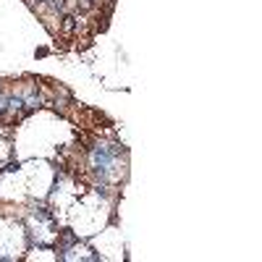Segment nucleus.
<instances>
[{
    "label": "nucleus",
    "mask_w": 262,
    "mask_h": 262,
    "mask_svg": "<svg viewBox=\"0 0 262 262\" xmlns=\"http://www.w3.org/2000/svg\"><path fill=\"white\" fill-rule=\"evenodd\" d=\"M118 155H121V150L116 144H97L95 152H92V168L97 170V173H105Z\"/></svg>",
    "instance_id": "obj_1"
},
{
    "label": "nucleus",
    "mask_w": 262,
    "mask_h": 262,
    "mask_svg": "<svg viewBox=\"0 0 262 262\" xmlns=\"http://www.w3.org/2000/svg\"><path fill=\"white\" fill-rule=\"evenodd\" d=\"M8 102H11V97H8V95H3V97H0V113H3V110L8 108Z\"/></svg>",
    "instance_id": "obj_2"
}]
</instances>
